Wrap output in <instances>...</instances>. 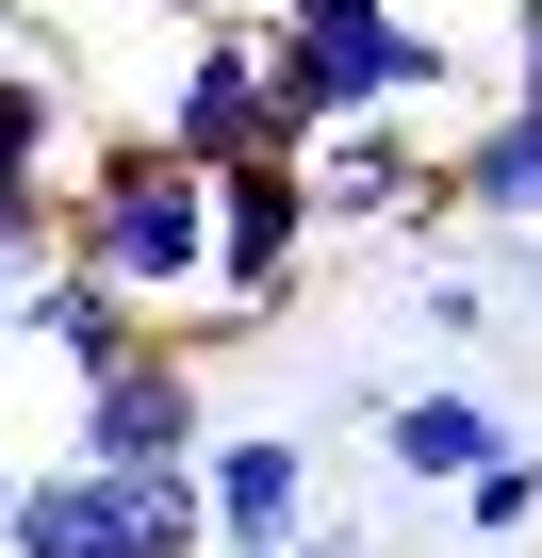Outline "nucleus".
Wrapping results in <instances>:
<instances>
[{
    "label": "nucleus",
    "instance_id": "6e6552de",
    "mask_svg": "<svg viewBox=\"0 0 542 558\" xmlns=\"http://www.w3.org/2000/svg\"><path fill=\"white\" fill-rule=\"evenodd\" d=\"M17 345H50V362H67V378L99 395V378H132V362L165 345V329H148L132 296H99V279H67V263H50L34 296H17Z\"/></svg>",
    "mask_w": 542,
    "mask_h": 558
},
{
    "label": "nucleus",
    "instance_id": "9d476101",
    "mask_svg": "<svg viewBox=\"0 0 542 558\" xmlns=\"http://www.w3.org/2000/svg\"><path fill=\"white\" fill-rule=\"evenodd\" d=\"M0 558H116V476L34 460L17 493H0Z\"/></svg>",
    "mask_w": 542,
    "mask_h": 558
},
{
    "label": "nucleus",
    "instance_id": "412c9836",
    "mask_svg": "<svg viewBox=\"0 0 542 558\" xmlns=\"http://www.w3.org/2000/svg\"><path fill=\"white\" fill-rule=\"evenodd\" d=\"M0 493H17V460H0Z\"/></svg>",
    "mask_w": 542,
    "mask_h": 558
},
{
    "label": "nucleus",
    "instance_id": "ddd939ff",
    "mask_svg": "<svg viewBox=\"0 0 542 558\" xmlns=\"http://www.w3.org/2000/svg\"><path fill=\"white\" fill-rule=\"evenodd\" d=\"M460 525H477V558H509V542L542 525V444H509V460H477V476H460Z\"/></svg>",
    "mask_w": 542,
    "mask_h": 558
},
{
    "label": "nucleus",
    "instance_id": "4468645a",
    "mask_svg": "<svg viewBox=\"0 0 542 558\" xmlns=\"http://www.w3.org/2000/svg\"><path fill=\"white\" fill-rule=\"evenodd\" d=\"M116 558H214V542H197V476H148V493H116Z\"/></svg>",
    "mask_w": 542,
    "mask_h": 558
},
{
    "label": "nucleus",
    "instance_id": "a211bd4d",
    "mask_svg": "<svg viewBox=\"0 0 542 558\" xmlns=\"http://www.w3.org/2000/svg\"><path fill=\"white\" fill-rule=\"evenodd\" d=\"M280 17H395V0H280Z\"/></svg>",
    "mask_w": 542,
    "mask_h": 558
},
{
    "label": "nucleus",
    "instance_id": "39448f33",
    "mask_svg": "<svg viewBox=\"0 0 542 558\" xmlns=\"http://www.w3.org/2000/svg\"><path fill=\"white\" fill-rule=\"evenodd\" d=\"M297 181H313V246H329V230H427V214H444V148H411V116L313 132Z\"/></svg>",
    "mask_w": 542,
    "mask_h": 558
},
{
    "label": "nucleus",
    "instance_id": "dca6fc26",
    "mask_svg": "<svg viewBox=\"0 0 542 558\" xmlns=\"http://www.w3.org/2000/svg\"><path fill=\"white\" fill-rule=\"evenodd\" d=\"M509 116H542V0H509Z\"/></svg>",
    "mask_w": 542,
    "mask_h": 558
},
{
    "label": "nucleus",
    "instance_id": "f257e3e1",
    "mask_svg": "<svg viewBox=\"0 0 542 558\" xmlns=\"http://www.w3.org/2000/svg\"><path fill=\"white\" fill-rule=\"evenodd\" d=\"M50 263L99 279V296H132L165 329V313H197V279H214V181L165 165L148 132H116V148H83L50 181Z\"/></svg>",
    "mask_w": 542,
    "mask_h": 558
},
{
    "label": "nucleus",
    "instance_id": "7ed1b4c3",
    "mask_svg": "<svg viewBox=\"0 0 542 558\" xmlns=\"http://www.w3.org/2000/svg\"><path fill=\"white\" fill-rule=\"evenodd\" d=\"M297 263H313V181H297V148L214 165V279H197V313H214V329L280 313V296H297Z\"/></svg>",
    "mask_w": 542,
    "mask_h": 558
},
{
    "label": "nucleus",
    "instance_id": "f3484780",
    "mask_svg": "<svg viewBox=\"0 0 542 558\" xmlns=\"http://www.w3.org/2000/svg\"><path fill=\"white\" fill-rule=\"evenodd\" d=\"M181 17H197V34H263L280 0H181Z\"/></svg>",
    "mask_w": 542,
    "mask_h": 558
},
{
    "label": "nucleus",
    "instance_id": "0eeeda50",
    "mask_svg": "<svg viewBox=\"0 0 542 558\" xmlns=\"http://www.w3.org/2000/svg\"><path fill=\"white\" fill-rule=\"evenodd\" d=\"M148 148L165 165H246V148H280V116H263V34H197L181 50V83H165V116H148Z\"/></svg>",
    "mask_w": 542,
    "mask_h": 558
},
{
    "label": "nucleus",
    "instance_id": "1a4fd4ad",
    "mask_svg": "<svg viewBox=\"0 0 542 558\" xmlns=\"http://www.w3.org/2000/svg\"><path fill=\"white\" fill-rule=\"evenodd\" d=\"M378 460H395V493H460L477 460H509V411L460 395V378H444V395H395V411H378Z\"/></svg>",
    "mask_w": 542,
    "mask_h": 558
},
{
    "label": "nucleus",
    "instance_id": "20e7f679",
    "mask_svg": "<svg viewBox=\"0 0 542 558\" xmlns=\"http://www.w3.org/2000/svg\"><path fill=\"white\" fill-rule=\"evenodd\" d=\"M197 444H214V395H197V345H181V329H165L132 378H99V395H83V427H67V460H83V476H116V493L197 476Z\"/></svg>",
    "mask_w": 542,
    "mask_h": 558
},
{
    "label": "nucleus",
    "instance_id": "9b49d317",
    "mask_svg": "<svg viewBox=\"0 0 542 558\" xmlns=\"http://www.w3.org/2000/svg\"><path fill=\"white\" fill-rule=\"evenodd\" d=\"M444 214H493V230H542V116H493L477 148H444Z\"/></svg>",
    "mask_w": 542,
    "mask_h": 558
},
{
    "label": "nucleus",
    "instance_id": "f8f14e48",
    "mask_svg": "<svg viewBox=\"0 0 542 558\" xmlns=\"http://www.w3.org/2000/svg\"><path fill=\"white\" fill-rule=\"evenodd\" d=\"M0 181H67V83L34 50H0Z\"/></svg>",
    "mask_w": 542,
    "mask_h": 558
},
{
    "label": "nucleus",
    "instance_id": "423d86ee",
    "mask_svg": "<svg viewBox=\"0 0 542 558\" xmlns=\"http://www.w3.org/2000/svg\"><path fill=\"white\" fill-rule=\"evenodd\" d=\"M197 542H214V558H280V542H313V444H280V427L197 444Z\"/></svg>",
    "mask_w": 542,
    "mask_h": 558
},
{
    "label": "nucleus",
    "instance_id": "6ab92c4d",
    "mask_svg": "<svg viewBox=\"0 0 542 558\" xmlns=\"http://www.w3.org/2000/svg\"><path fill=\"white\" fill-rule=\"evenodd\" d=\"M0 362H17V296H0Z\"/></svg>",
    "mask_w": 542,
    "mask_h": 558
},
{
    "label": "nucleus",
    "instance_id": "f03ea898",
    "mask_svg": "<svg viewBox=\"0 0 542 558\" xmlns=\"http://www.w3.org/2000/svg\"><path fill=\"white\" fill-rule=\"evenodd\" d=\"M444 83V34L411 17H263V116H280V148L313 132H378V116H427Z\"/></svg>",
    "mask_w": 542,
    "mask_h": 558
},
{
    "label": "nucleus",
    "instance_id": "2eb2a0df",
    "mask_svg": "<svg viewBox=\"0 0 542 558\" xmlns=\"http://www.w3.org/2000/svg\"><path fill=\"white\" fill-rule=\"evenodd\" d=\"M50 279V181H0V296Z\"/></svg>",
    "mask_w": 542,
    "mask_h": 558
},
{
    "label": "nucleus",
    "instance_id": "aec40b11",
    "mask_svg": "<svg viewBox=\"0 0 542 558\" xmlns=\"http://www.w3.org/2000/svg\"><path fill=\"white\" fill-rule=\"evenodd\" d=\"M280 558H329V542H280Z\"/></svg>",
    "mask_w": 542,
    "mask_h": 558
}]
</instances>
